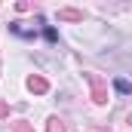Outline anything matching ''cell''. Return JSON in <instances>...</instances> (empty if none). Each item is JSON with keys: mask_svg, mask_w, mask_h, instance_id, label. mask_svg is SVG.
<instances>
[{"mask_svg": "<svg viewBox=\"0 0 132 132\" xmlns=\"http://www.w3.org/2000/svg\"><path fill=\"white\" fill-rule=\"evenodd\" d=\"M43 40H49V43H59V31H55L52 25H46V22H43Z\"/></svg>", "mask_w": 132, "mask_h": 132, "instance_id": "obj_2", "label": "cell"}, {"mask_svg": "<svg viewBox=\"0 0 132 132\" xmlns=\"http://www.w3.org/2000/svg\"><path fill=\"white\" fill-rule=\"evenodd\" d=\"M49 132H65V126H62V120H59V117H52V120H49Z\"/></svg>", "mask_w": 132, "mask_h": 132, "instance_id": "obj_4", "label": "cell"}, {"mask_svg": "<svg viewBox=\"0 0 132 132\" xmlns=\"http://www.w3.org/2000/svg\"><path fill=\"white\" fill-rule=\"evenodd\" d=\"M114 89H117L120 95H132V83H129V80H123V77L114 80Z\"/></svg>", "mask_w": 132, "mask_h": 132, "instance_id": "obj_1", "label": "cell"}, {"mask_svg": "<svg viewBox=\"0 0 132 132\" xmlns=\"http://www.w3.org/2000/svg\"><path fill=\"white\" fill-rule=\"evenodd\" d=\"M28 89H34V92H43V89H46V80H40V77H31V80H28Z\"/></svg>", "mask_w": 132, "mask_h": 132, "instance_id": "obj_3", "label": "cell"}]
</instances>
